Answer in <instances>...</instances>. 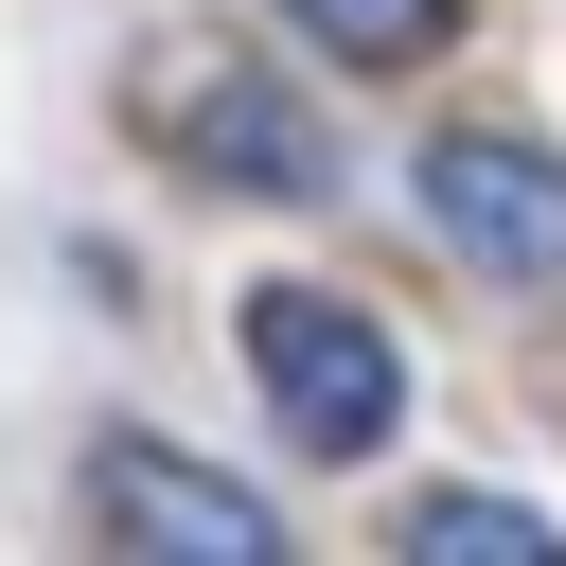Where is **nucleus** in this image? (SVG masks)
Masks as SVG:
<instances>
[{
	"label": "nucleus",
	"mask_w": 566,
	"mask_h": 566,
	"mask_svg": "<svg viewBox=\"0 0 566 566\" xmlns=\"http://www.w3.org/2000/svg\"><path fill=\"white\" fill-rule=\"evenodd\" d=\"M318 53H354V71H407V53H442L460 35V0H283Z\"/></svg>",
	"instance_id": "6"
},
{
	"label": "nucleus",
	"mask_w": 566,
	"mask_h": 566,
	"mask_svg": "<svg viewBox=\"0 0 566 566\" xmlns=\"http://www.w3.org/2000/svg\"><path fill=\"white\" fill-rule=\"evenodd\" d=\"M424 230L478 283H566V142H513V124L424 142Z\"/></svg>",
	"instance_id": "3"
},
{
	"label": "nucleus",
	"mask_w": 566,
	"mask_h": 566,
	"mask_svg": "<svg viewBox=\"0 0 566 566\" xmlns=\"http://www.w3.org/2000/svg\"><path fill=\"white\" fill-rule=\"evenodd\" d=\"M88 531H106V548H195V566H265V548H283V513H265L248 478L177 460V442H106V460H88Z\"/></svg>",
	"instance_id": "4"
},
{
	"label": "nucleus",
	"mask_w": 566,
	"mask_h": 566,
	"mask_svg": "<svg viewBox=\"0 0 566 566\" xmlns=\"http://www.w3.org/2000/svg\"><path fill=\"white\" fill-rule=\"evenodd\" d=\"M389 531H407V548H495V566H566V513H531V495H407Z\"/></svg>",
	"instance_id": "5"
},
{
	"label": "nucleus",
	"mask_w": 566,
	"mask_h": 566,
	"mask_svg": "<svg viewBox=\"0 0 566 566\" xmlns=\"http://www.w3.org/2000/svg\"><path fill=\"white\" fill-rule=\"evenodd\" d=\"M159 124H177V159L230 177V195H283V212L336 195V124H318L301 88H265L248 53H159Z\"/></svg>",
	"instance_id": "2"
},
{
	"label": "nucleus",
	"mask_w": 566,
	"mask_h": 566,
	"mask_svg": "<svg viewBox=\"0 0 566 566\" xmlns=\"http://www.w3.org/2000/svg\"><path fill=\"white\" fill-rule=\"evenodd\" d=\"M248 389L283 407V442L301 460H371L389 424H407V354L354 318V301H318V283H248Z\"/></svg>",
	"instance_id": "1"
}]
</instances>
